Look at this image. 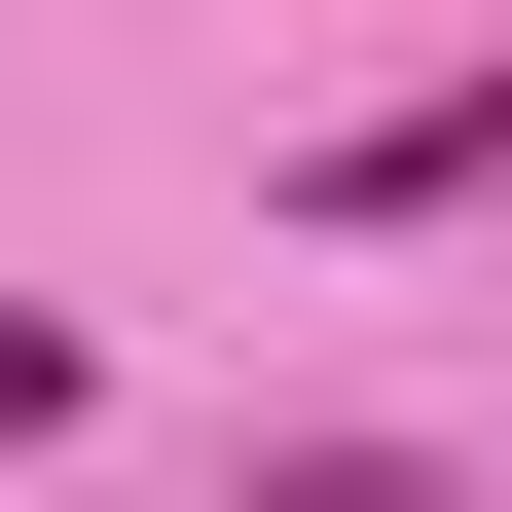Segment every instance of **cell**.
I'll list each match as a JSON object with an SVG mask.
<instances>
[{
  "mask_svg": "<svg viewBox=\"0 0 512 512\" xmlns=\"http://www.w3.org/2000/svg\"><path fill=\"white\" fill-rule=\"evenodd\" d=\"M439 183H512V74H439V110H366V147H330V220H439Z\"/></svg>",
  "mask_w": 512,
  "mask_h": 512,
  "instance_id": "cell-1",
  "label": "cell"
},
{
  "mask_svg": "<svg viewBox=\"0 0 512 512\" xmlns=\"http://www.w3.org/2000/svg\"><path fill=\"white\" fill-rule=\"evenodd\" d=\"M220 512H476V476H403V439H293V476H220Z\"/></svg>",
  "mask_w": 512,
  "mask_h": 512,
  "instance_id": "cell-2",
  "label": "cell"
},
{
  "mask_svg": "<svg viewBox=\"0 0 512 512\" xmlns=\"http://www.w3.org/2000/svg\"><path fill=\"white\" fill-rule=\"evenodd\" d=\"M0 439H74V330H37V293H0Z\"/></svg>",
  "mask_w": 512,
  "mask_h": 512,
  "instance_id": "cell-3",
  "label": "cell"
}]
</instances>
